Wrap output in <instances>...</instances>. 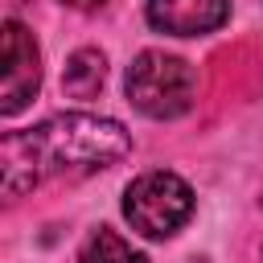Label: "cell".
<instances>
[{
  "instance_id": "obj_1",
  "label": "cell",
  "mask_w": 263,
  "mask_h": 263,
  "mask_svg": "<svg viewBox=\"0 0 263 263\" xmlns=\"http://www.w3.org/2000/svg\"><path fill=\"white\" fill-rule=\"evenodd\" d=\"M132 152V136L119 119L107 115H53L25 132H4L0 140V173L4 197H21L25 189L41 185L45 177L62 173H95Z\"/></svg>"
},
{
  "instance_id": "obj_2",
  "label": "cell",
  "mask_w": 263,
  "mask_h": 263,
  "mask_svg": "<svg viewBox=\"0 0 263 263\" xmlns=\"http://www.w3.org/2000/svg\"><path fill=\"white\" fill-rule=\"evenodd\" d=\"M127 103L148 119H177L197 99V74L185 58L164 49H144L127 66Z\"/></svg>"
},
{
  "instance_id": "obj_3",
  "label": "cell",
  "mask_w": 263,
  "mask_h": 263,
  "mask_svg": "<svg viewBox=\"0 0 263 263\" xmlns=\"http://www.w3.org/2000/svg\"><path fill=\"white\" fill-rule=\"evenodd\" d=\"M189 214H193V189L177 173H164V168L136 177L127 185V193H123V218L144 238L177 234L189 222Z\"/></svg>"
},
{
  "instance_id": "obj_4",
  "label": "cell",
  "mask_w": 263,
  "mask_h": 263,
  "mask_svg": "<svg viewBox=\"0 0 263 263\" xmlns=\"http://www.w3.org/2000/svg\"><path fill=\"white\" fill-rule=\"evenodd\" d=\"M41 86V49L21 21H4V90L0 111L16 115Z\"/></svg>"
},
{
  "instance_id": "obj_5",
  "label": "cell",
  "mask_w": 263,
  "mask_h": 263,
  "mask_svg": "<svg viewBox=\"0 0 263 263\" xmlns=\"http://www.w3.org/2000/svg\"><path fill=\"white\" fill-rule=\"evenodd\" d=\"M230 16V0H148V21L173 37H201L222 29Z\"/></svg>"
},
{
  "instance_id": "obj_6",
  "label": "cell",
  "mask_w": 263,
  "mask_h": 263,
  "mask_svg": "<svg viewBox=\"0 0 263 263\" xmlns=\"http://www.w3.org/2000/svg\"><path fill=\"white\" fill-rule=\"evenodd\" d=\"M103 78H107V58L99 49H78L62 70V90L70 99H90V95H99Z\"/></svg>"
},
{
  "instance_id": "obj_7",
  "label": "cell",
  "mask_w": 263,
  "mask_h": 263,
  "mask_svg": "<svg viewBox=\"0 0 263 263\" xmlns=\"http://www.w3.org/2000/svg\"><path fill=\"white\" fill-rule=\"evenodd\" d=\"M82 263H148L140 251H132L115 230H99L90 242H86V251H82Z\"/></svg>"
},
{
  "instance_id": "obj_8",
  "label": "cell",
  "mask_w": 263,
  "mask_h": 263,
  "mask_svg": "<svg viewBox=\"0 0 263 263\" xmlns=\"http://www.w3.org/2000/svg\"><path fill=\"white\" fill-rule=\"evenodd\" d=\"M62 4H70V8H99V4H107V0H62Z\"/></svg>"
}]
</instances>
